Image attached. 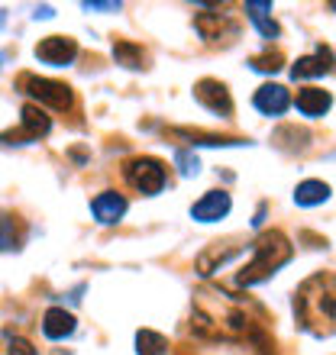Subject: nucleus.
Segmentation results:
<instances>
[{
    "instance_id": "obj_1",
    "label": "nucleus",
    "mask_w": 336,
    "mask_h": 355,
    "mask_svg": "<svg viewBox=\"0 0 336 355\" xmlns=\"http://www.w3.org/2000/svg\"><path fill=\"white\" fill-rule=\"evenodd\" d=\"M294 313L301 327H308L317 336L336 333V271L310 275L294 294Z\"/></svg>"
},
{
    "instance_id": "obj_2",
    "label": "nucleus",
    "mask_w": 336,
    "mask_h": 355,
    "mask_svg": "<svg viewBox=\"0 0 336 355\" xmlns=\"http://www.w3.org/2000/svg\"><path fill=\"white\" fill-rule=\"evenodd\" d=\"M291 243L285 239V233L278 230H269V233H262L255 243H252V259L246 262V268L236 275V284L240 288H249V284H259L265 281L269 275L281 268V265L291 259Z\"/></svg>"
},
{
    "instance_id": "obj_3",
    "label": "nucleus",
    "mask_w": 336,
    "mask_h": 355,
    "mask_svg": "<svg viewBox=\"0 0 336 355\" xmlns=\"http://www.w3.org/2000/svg\"><path fill=\"white\" fill-rule=\"evenodd\" d=\"M17 91L29 94L33 101L46 103V107H52V110H72V103H75V94H72V87L62 85V81H52V78L19 75L17 78Z\"/></svg>"
},
{
    "instance_id": "obj_4",
    "label": "nucleus",
    "mask_w": 336,
    "mask_h": 355,
    "mask_svg": "<svg viewBox=\"0 0 336 355\" xmlns=\"http://www.w3.org/2000/svg\"><path fill=\"white\" fill-rule=\"evenodd\" d=\"M123 178L130 181V187H136L140 194H159L168 184V171L165 162L152 159V155H136L123 165Z\"/></svg>"
},
{
    "instance_id": "obj_5",
    "label": "nucleus",
    "mask_w": 336,
    "mask_h": 355,
    "mask_svg": "<svg viewBox=\"0 0 336 355\" xmlns=\"http://www.w3.org/2000/svg\"><path fill=\"white\" fill-rule=\"evenodd\" d=\"M194 97L201 103H204L210 113H217V116H233V101H230V91H226L220 81H214V78H204V81H197L194 85Z\"/></svg>"
},
{
    "instance_id": "obj_6",
    "label": "nucleus",
    "mask_w": 336,
    "mask_h": 355,
    "mask_svg": "<svg viewBox=\"0 0 336 355\" xmlns=\"http://www.w3.org/2000/svg\"><path fill=\"white\" fill-rule=\"evenodd\" d=\"M78 55V42L68 36H46L36 46V58L46 65H72Z\"/></svg>"
},
{
    "instance_id": "obj_7",
    "label": "nucleus",
    "mask_w": 336,
    "mask_h": 355,
    "mask_svg": "<svg viewBox=\"0 0 336 355\" xmlns=\"http://www.w3.org/2000/svg\"><path fill=\"white\" fill-rule=\"evenodd\" d=\"M230 214V194L226 191H207L194 207H191V216L197 223H214V220H224Z\"/></svg>"
},
{
    "instance_id": "obj_8",
    "label": "nucleus",
    "mask_w": 336,
    "mask_h": 355,
    "mask_svg": "<svg viewBox=\"0 0 336 355\" xmlns=\"http://www.w3.org/2000/svg\"><path fill=\"white\" fill-rule=\"evenodd\" d=\"M252 103L265 116H281L291 107V94H288V87H281V85H262L255 91V97H252Z\"/></svg>"
},
{
    "instance_id": "obj_9",
    "label": "nucleus",
    "mask_w": 336,
    "mask_h": 355,
    "mask_svg": "<svg viewBox=\"0 0 336 355\" xmlns=\"http://www.w3.org/2000/svg\"><path fill=\"white\" fill-rule=\"evenodd\" d=\"M91 214H94V220L103 226L117 223V220L126 214V197L117 194V191H103V194H97L91 200Z\"/></svg>"
},
{
    "instance_id": "obj_10",
    "label": "nucleus",
    "mask_w": 336,
    "mask_h": 355,
    "mask_svg": "<svg viewBox=\"0 0 336 355\" xmlns=\"http://www.w3.org/2000/svg\"><path fill=\"white\" fill-rule=\"evenodd\" d=\"M19 116H23V130H19V132H7V142L10 139H19V136H26V139H39V136H46V132L52 130V120H49L46 110H42V107H36V103H26Z\"/></svg>"
},
{
    "instance_id": "obj_11",
    "label": "nucleus",
    "mask_w": 336,
    "mask_h": 355,
    "mask_svg": "<svg viewBox=\"0 0 336 355\" xmlns=\"http://www.w3.org/2000/svg\"><path fill=\"white\" fill-rule=\"evenodd\" d=\"M42 333L49 339H65L75 333V317L68 313L65 307H52L46 310V317H42Z\"/></svg>"
},
{
    "instance_id": "obj_12",
    "label": "nucleus",
    "mask_w": 336,
    "mask_h": 355,
    "mask_svg": "<svg viewBox=\"0 0 336 355\" xmlns=\"http://www.w3.org/2000/svg\"><path fill=\"white\" fill-rule=\"evenodd\" d=\"M294 103H298V110L304 116H324L330 110L333 97L327 91H320V87H304V91H298V101Z\"/></svg>"
},
{
    "instance_id": "obj_13",
    "label": "nucleus",
    "mask_w": 336,
    "mask_h": 355,
    "mask_svg": "<svg viewBox=\"0 0 336 355\" xmlns=\"http://www.w3.org/2000/svg\"><path fill=\"white\" fill-rule=\"evenodd\" d=\"M330 71V52L324 46H320L317 55H304L294 62V68H291V78L298 81V78H320Z\"/></svg>"
},
{
    "instance_id": "obj_14",
    "label": "nucleus",
    "mask_w": 336,
    "mask_h": 355,
    "mask_svg": "<svg viewBox=\"0 0 336 355\" xmlns=\"http://www.w3.org/2000/svg\"><path fill=\"white\" fill-rule=\"evenodd\" d=\"M269 10H271V3H265V0H249L246 3V13H249L252 26L259 29L265 39H278V23L269 17Z\"/></svg>"
},
{
    "instance_id": "obj_15",
    "label": "nucleus",
    "mask_w": 336,
    "mask_h": 355,
    "mask_svg": "<svg viewBox=\"0 0 336 355\" xmlns=\"http://www.w3.org/2000/svg\"><path fill=\"white\" fill-rule=\"evenodd\" d=\"M330 197V184L324 181H301L298 191H294V204L298 207H317Z\"/></svg>"
},
{
    "instance_id": "obj_16",
    "label": "nucleus",
    "mask_w": 336,
    "mask_h": 355,
    "mask_svg": "<svg viewBox=\"0 0 336 355\" xmlns=\"http://www.w3.org/2000/svg\"><path fill=\"white\" fill-rule=\"evenodd\" d=\"M113 58H117V65L146 68V52H142L136 42H130V39H120V42L113 46Z\"/></svg>"
},
{
    "instance_id": "obj_17",
    "label": "nucleus",
    "mask_w": 336,
    "mask_h": 355,
    "mask_svg": "<svg viewBox=\"0 0 336 355\" xmlns=\"http://www.w3.org/2000/svg\"><path fill=\"white\" fill-rule=\"evenodd\" d=\"M168 352V339L156 329H140L136 333V355H165Z\"/></svg>"
},
{
    "instance_id": "obj_18",
    "label": "nucleus",
    "mask_w": 336,
    "mask_h": 355,
    "mask_svg": "<svg viewBox=\"0 0 336 355\" xmlns=\"http://www.w3.org/2000/svg\"><path fill=\"white\" fill-rule=\"evenodd\" d=\"M226 23H230V19H226V13H201V17L194 19L197 33H201L204 39H220V33H224Z\"/></svg>"
},
{
    "instance_id": "obj_19",
    "label": "nucleus",
    "mask_w": 336,
    "mask_h": 355,
    "mask_svg": "<svg viewBox=\"0 0 336 355\" xmlns=\"http://www.w3.org/2000/svg\"><path fill=\"white\" fill-rule=\"evenodd\" d=\"M281 62H285V55H281V52H271V49H269V52H262V55H252L249 58V65L255 68V71H265V75H269V71L275 75V71L281 68Z\"/></svg>"
},
{
    "instance_id": "obj_20",
    "label": "nucleus",
    "mask_w": 336,
    "mask_h": 355,
    "mask_svg": "<svg viewBox=\"0 0 336 355\" xmlns=\"http://www.w3.org/2000/svg\"><path fill=\"white\" fill-rule=\"evenodd\" d=\"M175 165H178V171H181V175H197V168H201V162H197V155H191V152L187 149H178L175 152Z\"/></svg>"
},
{
    "instance_id": "obj_21",
    "label": "nucleus",
    "mask_w": 336,
    "mask_h": 355,
    "mask_svg": "<svg viewBox=\"0 0 336 355\" xmlns=\"http://www.w3.org/2000/svg\"><path fill=\"white\" fill-rule=\"evenodd\" d=\"M7 355H39V352L33 349V343L13 336V339H7Z\"/></svg>"
},
{
    "instance_id": "obj_22",
    "label": "nucleus",
    "mask_w": 336,
    "mask_h": 355,
    "mask_svg": "<svg viewBox=\"0 0 336 355\" xmlns=\"http://www.w3.org/2000/svg\"><path fill=\"white\" fill-rule=\"evenodd\" d=\"M84 10H120V3H101V0H84Z\"/></svg>"
},
{
    "instance_id": "obj_23",
    "label": "nucleus",
    "mask_w": 336,
    "mask_h": 355,
    "mask_svg": "<svg viewBox=\"0 0 336 355\" xmlns=\"http://www.w3.org/2000/svg\"><path fill=\"white\" fill-rule=\"evenodd\" d=\"M333 10H336V3H333Z\"/></svg>"
}]
</instances>
